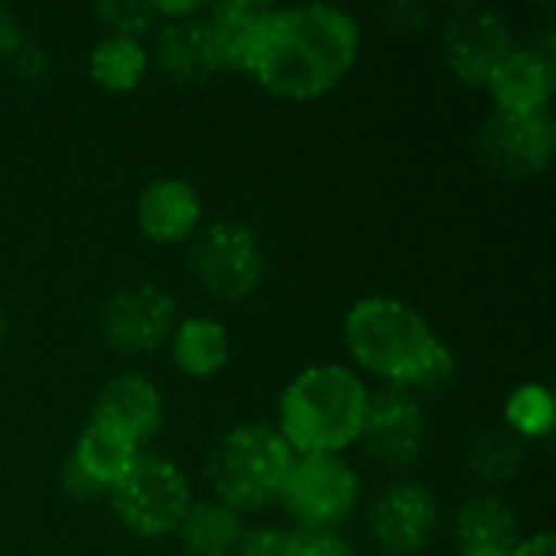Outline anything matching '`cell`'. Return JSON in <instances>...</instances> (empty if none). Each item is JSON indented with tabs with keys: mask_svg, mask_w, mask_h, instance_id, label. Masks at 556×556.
Returning <instances> with one entry per match:
<instances>
[{
	"mask_svg": "<svg viewBox=\"0 0 556 556\" xmlns=\"http://www.w3.org/2000/svg\"><path fill=\"white\" fill-rule=\"evenodd\" d=\"M511 556H556L554 534H534L528 541H518L511 547Z\"/></svg>",
	"mask_w": 556,
	"mask_h": 556,
	"instance_id": "obj_31",
	"label": "cell"
},
{
	"mask_svg": "<svg viewBox=\"0 0 556 556\" xmlns=\"http://www.w3.org/2000/svg\"><path fill=\"white\" fill-rule=\"evenodd\" d=\"M358 443L365 446V456L384 469L414 466L427 443V417L420 397L397 388L375 391Z\"/></svg>",
	"mask_w": 556,
	"mask_h": 556,
	"instance_id": "obj_11",
	"label": "cell"
},
{
	"mask_svg": "<svg viewBox=\"0 0 556 556\" xmlns=\"http://www.w3.org/2000/svg\"><path fill=\"white\" fill-rule=\"evenodd\" d=\"M368 384L342 365H313L280 394V437L293 456H339L358 443L368 417Z\"/></svg>",
	"mask_w": 556,
	"mask_h": 556,
	"instance_id": "obj_3",
	"label": "cell"
},
{
	"mask_svg": "<svg viewBox=\"0 0 556 556\" xmlns=\"http://www.w3.org/2000/svg\"><path fill=\"white\" fill-rule=\"evenodd\" d=\"M505 420L508 430L518 440H544L554 427V397L541 384H525L518 388L508 404H505Z\"/></svg>",
	"mask_w": 556,
	"mask_h": 556,
	"instance_id": "obj_24",
	"label": "cell"
},
{
	"mask_svg": "<svg viewBox=\"0 0 556 556\" xmlns=\"http://www.w3.org/2000/svg\"><path fill=\"white\" fill-rule=\"evenodd\" d=\"M456 538L463 551L469 547H505L518 544V515L498 495H476L456 515Z\"/></svg>",
	"mask_w": 556,
	"mask_h": 556,
	"instance_id": "obj_21",
	"label": "cell"
},
{
	"mask_svg": "<svg viewBox=\"0 0 556 556\" xmlns=\"http://www.w3.org/2000/svg\"><path fill=\"white\" fill-rule=\"evenodd\" d=\"M101 336L121 355H150L176 329V300L156 283H130L101 306Z\"/></svg>",
	"mask_w": 556,
	"mask_h": 556,
	"instance_id": "obj_8",
	"label": "cell"
},
{
	"mask_svg": "<svg viewBox=\"0 0 556 556\" xmlns=\"http://www.w3.org/2000/svg\"><path fill=\"white\" fill-rule=\"evenodd\" d=\"M3 339H7V319H3V313H0V349H3Z\"/></svg>",
	"mask_w": 556,
	"mask_h": 556,
	"instance_id": "obj_33",
	"label": "cell"
},
{
	"mask_svg": "<svg viewBox=\"0 0 556 556\" xmlns=\"http://www.w3.org/2000/svg\"><path fill=\"white\" fill-rule=\"evenodd\" d=\"M368 528L388 556L420 554L440 528V502L420 482H394L375 498Z\"/></svg>",
	"mask_w": 556,
	"mask_h": 556,
	"instance_id": "obj_12",
	"label": "cell"
},
{
	"mask_svg": "<svg viewBox=\"0 0 556 556\" xmlns=\"http://www.w3.org/2000/svg\"><path fill=\"white\" fill-rule=\"evenodd\" d=\"M23 46V33H20V20L0 7V62H10Z\"/></svg>",
	"mask_w": 556,
	"mask_h": 556,
	"instance_id": "obj_30",
	"label": "cell"
},
{
	"mask_svg": "<svg viewBox=\"0 0 556 556\" xmlns=\"http://www.w3.org/2000/svg\"><path fill=\"white\" fill-rule=\"evenodd\" d=\"M62 489H65V495H68V498H75V502H98V498L104 495V492H101V489H98V485H94V482H91V479L75 466V459H72V456H68V459H65V466H62Z\"/></svg>",
	"mask_w": 556,
	"mask_h": 556,
	"instance_id": "obj_28",
	"label": "cell"
},
{
	"mask_svg": "<svg viewBox=\"0 0 556 556\" xmlns=\"http://www.w3.org/2000/svg\"><path fill=\"white\" fill-rule=\"evenodd\" d=\"M274 7L270 3H251V0H238V3H218L212 7V13L205 16L215 36V49H218V62L222 68H238L248 72L261 39L270 26Z\"/></svg>",
	"mask_w": 556,
	"mask_h": 556,
	"instance_id": "obj_17",
	"label": "cell"
},
{
	"mask_svg": "<svg viewBox=\"0 0 556 556\" xmlns=\"http://www.w3.org/2000/svg\"><path fill=\"white\" fill-rule=\"evenodd\" d=\"M525 463V440L511 430H485L469 446V466L485 482H508Z\"/></svg>",
	"mask_w": 556,
	"mask_h": 556,
	"instance_id": "obj_23",
	"label": "cell"
},
{
	"mask_svg": "<svg viewBox=\"0 0 556 556\" xmlns=\"http://www.w3.org/2000/svg\"><path fill=\"white\" fill-rule=\"evenodd\" d=\"M556 65L531 49H511L505 62L485 81L495 111L502 114H541L554 94Z\"/></svg>",
	"mask_w": 556,
	"mask_h": 556,
	"instance_id": "obj_16",
	"label": "cell"
},
{
	"mask_svg": "<svg viewBox=\"0 0 556 556\" xmlns=\"http://www.w3.org/2000/svg\"><path fill=\"white\" fill-rule=\"evenodd\" d=\"M479 156L489 169L505 179H534L541 176L556 147L554 117L541 114H502L495 111L479 130Z\"/></svg>",
	"mask_w": 556,
	"mask_h": 556,
	"instance_id": "obj_10",
	"label": "cell"
},
{
	"mask_svg": "<svg viewBox=\"0 0 556 556\" xmlns=\"http://www.w3.org/2000/svg\"><path fill=\"white\" fill-rule=\"evenodd\" d=\"M511 49H515L511 23L492 7L466 3L443 26L446 68L453 72V78H459L469 88H485V81Z\"/></svg>",
	"mask_w": 556,
	"mask_h": 556,
	"instance_id": "obj_9",
	"label": "cell"
},
{
	"mask_svg": "<svg viewBox=\"0 0 556 556\" xmlns=\"http://www.w3.org/2000/svg\"><path fill=\"white\" fill-rule=\"evenodd\" d=\"M463 556H511V551H505V547H469V551H463Z\"/></svg>",
	"mask_w": 556,
	"mask_h": 556,
	"instance_id": "obj_32",
	"label": "cell"
},
{
	"mask_svg": "<svg viewBox=\"0 0 556 556\" xmlns=\"http://www.w3.org/2000/svg\"><path fill=\"white\" fill-rule=\"evenodd\" d=\"M147 65H150L147 49L140 46V39H130V36H104L88 52V75H91V81L98 88L111 91V94L134 91L143 81Z\"/></svg>",
	"mask_w": 556,
	"mask_h": 556,
	"instance_id": "obj_22",
	"label": "cell"
},
{
	"mask_svg": "<svg viewBox=\"0 0 556 556\" xmlns=\"http://www.w3.org/2000/svg\"><path fill=\"white\" fill-rule=\"evenodd\" d=\"M300 556H355L336 531H300Z\"/></svg>",
	"mask_w": 556,
	"mask_h": 556,
	"instance_id": "obj_27",
	"label": "cell"
},
{
	"mask_svg": "<svg viewBox=\"0 0 556 556\" xmlns=\"http://www.w3.org/2000/svg\"><path fill=\"white\" fill-rule=\"evenodd\" d=\"M137 456H140V450H137L127 437H121V433H114L111 427H101V424H94V420H88V427L81 430V437H78V443H75V450H72L75 466H78L104 495L124 479V472L134 466Z\"/></svg>",
	"mask_w": 556,
	"mask_h": 556,
	"instance_id": "obj_20",
	"label": "cell"
},
{
	"mask_svg": "<svg viewBox=\"0 0 556 556\" xmlns=\"http://www.w3.org/2000/svg\"><path fill=\"white\" fill-rule=\"evenodd\" d=\"M345 349L358 368L381 378L384 388L427 394L456 378V355L410 303L394 296H365L345 313Z\"/></svg>",
	"mask_w": 556,
	"mask_h": 556,
	"instance_id": "obj_2",
	"label": "cell"
},
{
	"mask_svg": "<svg viewBox=\"0 0 556 556\" xmlns=\"http://www.w3.org/2000/svg\"><path fill=\"white\" fill-rule=\"evenodd\" d=\"M147 55L176 85H202L222 68L212 26L199 13L186 20H166Z\"/></svg>",
	"mask_w": 556,
	"mask_h": 556,
	"instance_id": "obj_13",
	"label": "cell"
},
{
	"mask_svg": "<svg viewBox=\"0 0 556 556\" xmlns=\"http://www.w3.org/2000/svg\"><path fill=\"white\" fill-rule=\"evenodd\" d=\"M176 534L182 541L186 556H231L238 541L244 538V528L238 511L215 498H202L189 505Z\"/></svg>",
	"mask_w": 556,
	"mask_h": 556,
	"instance_id": "obj_19",
	"label": "cell"
},
{
	"mask_svg": "<svg viewBox=\"0 0 556 556\" xmlns=\"http://www.w3.org/2000/svg\"><path fill=\"white\" fill-rule=\"evenodd\" d=\"M169 355H173V365L186 378H199V381L212 378L231 358L228 329L218 319H208V316L182 319L169 336Z\"/></svg>",
	"mask_w": 556,
	"mask_h": 556,
	"instance_id": "obj_18",
	"label": "cell"
},
{
	"mask_svg": "<svg viewBox=\"0 0 556 556\" xmlns=\"http://www.w3.org/2000/svg\"><path fill=\"white\" fill-rule=\"evenodd\" d=\"M189 270L212 296L225 303H241L264 283V244L244 222H212L192 235Z\"/></svg>",
	"mask_w": 556,
	"mask_h": 556,
	"instance_id": "obj_6",
	"label": "cell"
},
{
	"mask_svg": "<svg viewBox=\"0 0 556 556\" xmlns=\"http://www.w3.org/2000/svg\"><path fill=\"white\" fill-rule=\"evenodd\" d=\"M362 482L342 456H296L280 502L303 531H332L355 511Z\"/></svg>",
	"mask_w": 556,
	"mask_h": 556,
	"instance_id": "obj_7",
	"label": "cell"
},
{
	"mask_svg": "<svg viewBox=\"0 0 556 556\" xmlns=\"http://www.w3.org/2000/svg\"><path fill=\"white\" fill-rule=\"evenodd\" d=\"M202 195L179 176L153 179L137 199V225L153 244H179L199 231Z\"/></svg>",
	"mask_w": 556,
	"mask_h": 556,
	"instance_id": "obj_15",
	"label": "cell"
},
{
	"mask_svg": "<svg viewBox=\"0 0 556 556\" xmlns=\"http://www.w3.org/2000/svg\"><path fill=\"white\" fill-rule=\"evenodd\" d=\"M358 52L362 29L349 10L329 3L274 7L248 75L274 98L313 101L352 72Z\"/></svg>",
	"mask_w": 556,
	"mask_h": 556,
	"instance_id": "obj_1",
	"label": "cell"
},
{
	"mask_svg": "<svg viewBox=\"0 0 556 556\" xmlns=\"http://www.w3.org/2000/svg\"><path fill=\"white\" fill-rule=\"evenodd\" d=\"M293 459V450L277 430L264 424H244L228 430L212 446L205 479L215 502L228 505L231 511H261L280 502Z\"/></svg>",
	"mask_w": 556,
	"mask_h": 556,
	"instance_id": "obj_4",
	"label": "cell"
},
{
	"mask_svg": "<svg viewBox=\"0 0 556 556\" xmlns=\"http://www.w3.org/2000/svg\"><path fill=\"white\" fill-rule=\"evenodd\" d=\"M117 521L137 538H166L192 505L186 472L163 456H137L124 479L108 492Z\"/></svg>",
	"mask_w": 556,
	"mask_h": 556,
	"instance_id": "obj_5",
	"label": "cell"
},
{
	"mask_svg": "<svg viewBox=\"0 0 556 556\" xmlns=\"http://www.w3.org/2000/svg\"><path fill=\"white\" fill-rule=\"evenodd\" d=\"M10 62H13V68L20 72V78H26V81H42V78L49 75V59H46V52L36 49V46H20V52H16Z\"/></svg>",
	"mask_w": 556,
	"mask_h": 556,
	"instance_id": "obj_29",
	"label": "cell"
},
{
	"mask_svg": "<svg viewBox=\"0 0 556 556\" xmlns=\"http://www.w3.org/2000/svg\"><path fill=\"white\" fill-rule=\"evenodd\" d=\"M94 13L104 20V26L111 29V36H130V39H140V36L156 23L153 3L108 0V3H98Z\"/></svg>",
	"mask_w": 556,
	"mask_h": 556,
	"instance_id": "obj_25",
	"label": "cell"
},
{
	"mask_svg": "<svg viewBox=\"0 0 556 556\" xmlns=\"http://www.w3.org/2000/svg\"><path fill=\"white\" fill-rule=\"evenodd\" d=\"M231 556H300V534L277 531V528H257L238 541Z\"/></svg>",
	"mask_w": 556,
	"mask_h": 556,
	"instance_id": "obj_26",
	"label": "cell"
},
{
	"mask_svg": "<svg viewBox=\"0 0 556 556\" xmlns=\"http://www.w3.org/2000/svg\"><path fill=\"white\" fill-rule=\"evenodd\" d=\"M91 420L101 427H111L114 433L127 437L140 450L147 440L160 433V424H163L160 391L143 375H117L98 391Z\"/></svg>",
	"mask_w": 556,
	"mask_h": 556,
	"instance_id": "obj_14",
	"label": "cell"
}]
</instances>
